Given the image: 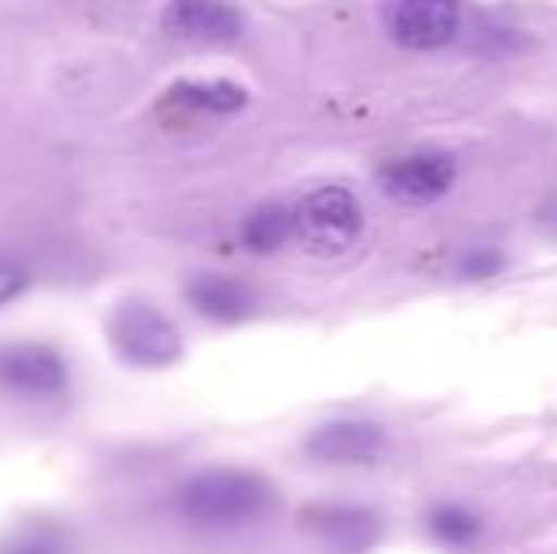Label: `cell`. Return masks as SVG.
<instances>
[{"mask_svg":"<svg viewBox=\"0 0 557 554\" xmlns=\"http://www.w3.org/2000/svg\"><path fill=\"white\" fill-rule=\"evenodd\" d=\"M273 505V487L255 471H206L194 475L183 490H178V509L186 520L206 528H235L250 525V520L265 517Z\"/></svg>","mask_w":557,"mask_h":554,"instance_id":"obj_1","label":"cell"},{"mask_svg":"<svg viewBox=\"0 0 557 554\" xmlns=\"http://www.w3.org/2000/svg\"><path fill=\"white\" fill-rule=\"evenodd\" d=\"M296 217V239L319 259L349 251L364 232V209L357 194L345 186H319L311 190L300 206L293 209Z\"/></svg>","mask_w":557,"mask_h":554,"instance_id":"obj_2","label":"cell"},{"mask_svg":"<svg viewBox=\"0 0 557 554\" xmlns=\"http://www.w3.org/2000/svg\"><path fill=\"white\" fill-rule=\"evenodd\" d=\"M111 346L122 361L137 365V369H168L183 357V334L178 327L152 308L148 300H125L111 316Z\"/></svg>","mask_w":557,"mask_h":554,"instance_id":"obj_3","label":"cell"},{"mask_svg":"<svg viewBox=\"0 0 557 554\" xmlns=\"http://www.w3.org/2000/svg\"><path fill=\"white\" fill-rule=\"evenodd\" d=\"M387 30L410 50L444 46L459 35V0H391Z\"/></svg>","mask_w":557,"mask_h":554,"instance_id":"obj_4","label":"cell"},{"mask_svg":"<svg viewBox=\"0 0 557 554\" xmlns=\"http://www.w3.org/2000/svg\"><path fill=\"white\" fill-rule=\"evenodd\" d=\"M163 30L178 42H232L243 35V15L227 0H171Z\"/></svg>","mask_w":557,"mask_h":554,"instance_id":"obj_5","label":"cell"},{"mask_svg":"<svg viewBox=\"0 0 557 554\" xmlns=\"http://www.w3.org/2000/svg\"><path fill=\"white\" fill-rule=\"evenodd\" d=\"M455 183V160L444 152H421L410 160H395L383 168L380 186L387 198L406 201V206H421L447 194V186Z\"/></svg>","mask_w":557,"mask_h":554,"instance_id":"obj_6","label":"cell"},{"mask_svg":"<svg viewBox=\"0 0 557 554\" xmlns=\"http://www.w3.org/2000/svg\"><path fill=\"white\" fill-rule=\"evenodd\" d=\"M304 520L323 540V547L334 554L372 551V543L383 532L380 517L372 509H360V505H319V509L304 513Z\"/></svg>","mask_w":557,"mask_h":554,"instance_id":"obj_7","label":"cell"},{"mask_svg":"<svg viewBox=\"0 0 557 554\" xmlns=\"http://www.w3.org/2000/svg\"><path fill=\"white\" fill-rule=\"evenodd\" d=\"M65 380V357L50 346H12L0 354V384L20 395H58Z\"/></svg>","mask_w":557,"mask_h":554,"instance_id":"obj_8","label":"cell"},{"mask_svg":"<svg viewBox=\"0 0 557 554\" xmlns=\"http://www.w3.org/2000/svg\"><path fill=\"white\" fill-rule=\"evenodd\" d=\"M387 448V433L372 421H331L308 436V456L319 464H372Z\"/></svg>","mask_w":557,"mask_h":554,"instance_id":"obj_9","label":"cell"},{"mask_svg":"<svg viewBox=\"0 0 557 554\" xmlns=\"http://www.w3.org/2000/svg\"><path fill=\"white\" fill-rule=\"evenodd\" d=\"M186 300L190 308H198L206 319H216V323H239V319L250 316L255 308V296H250L247 285H239L235 278L224 274H201L186 285Z\"/></svg>","mask_w":557,"mask_h":554,"instance_id":"obj_10","label":"cell"},{"mask_svg":"<svg viewBox=\"0 0 557 554\" xmlns=\"http://www.w3.org/2000/svg\"><path fill=\"white\" fill-rule=\"evenodd\" d=\"M175 103L194 107V111H209V114H232L247 103V88L232 81H178L168 91Z\"/></svg>","mask_w":557,"mask_h":554,"instance_id":"obj_11","label":"cell"},{"mask_svg":"<svg viewBox=\"0 0 557 554\" xmlns=\"http://www.w3.org/2000/svg\"><path fill=\"white\" fill-rule=\"evenodd\" d=\"M288 236H296V217L277 201H265L243 221V244L250 251H277V247L288 244Z\"/></svg>","mask_w":557,"mask_h":554,"instance_id":"obj_12","label":"cell"},{"mask_svg":"<svg viewBox=\"0 0 557 554\" xmlns=\"http://www.w3.org/2000/svg\"><path fill=\"white\" fill-rule=\"evenodd\" d=\"M429 532H433L441 543H447V547H467V543L478 540L482 525H478L474 513L455 509V505H444V509H436L433 517H429Z\"/></svg>","mask_w":557,"mask_h":554,"instance_id":"obj_13","label":"cell"},{"mask_svg":"<svg viewBox=\"0 0 557 554\" xmlns=\"http://www.w3.org/2000/svg\"><path fill=\"white\" fill-rule=\"evenodd\" d=\"M27 285H30V278H27V270H23L20 262L0 259V308H4V304H12L15 296L27 293Z\"/></svg>","mask_w":557,"mask_h":554,"instance_id":"obj_14","label":"cell"},{"mask_svg":"<svg viewBox=\"0 0 557 554\" xmlns=\"http://www.w3.org/2000/svg\"><path fill=\"white\" fill-rule=\"evenodd\" d=\"M497 270H500V255L493 251V247H478V251H470L467 259H462V278H470V281L493 278Z\"/></svg>","mask_w":557,"mask_h":554,"instance_id":"obj_15","label":"cell"},{"mask_svg":"<svg viewBox=\"0 0 557 554\" xmlns=\"http://www.w3.org/2000/svg\"><path fill=\"white\" fill-rule=\"evenodd\" d=\"M8 554H58V547H53V540H46V532H30L23 543H15Z\"/></svg>","mask_w":557,"mask_h":554,"instance_id":"obj_16","label":"cell"}]
</instances>
